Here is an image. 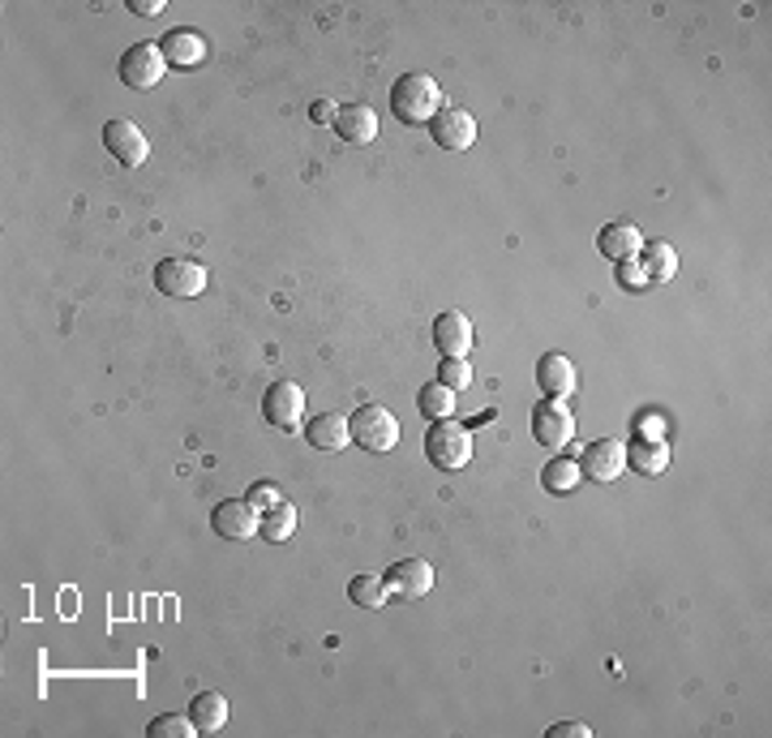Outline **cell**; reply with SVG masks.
I'll list each match as a JSON object with an SVG mask.
<instances>
[{"mask_svg": "<svg viewBox=\"0 0 772 738\" xmlns=\"http://www.w3.org/2000/svg\"><path fill=\"white\" fill-rule=\"evenodd\" d=\"M438 383L460 395V391L472 387V365H468L463 356H442V365H438Z\"/></svg>", "mask_w": 772, "mask_h": 738, "instance_id": "27", "label": "cell"}, {"mask_svg": "<svg viewBox=\"0 0 772 738\" xmlns=\"http://www.w3.org/2000/svg\"><path fill=\"white\" fill-rule=\"evenodd\" d=\"M537 387L545 391V399H571L579 387L576 361L562 352H545L537 361Z\"/></svg>", "mask_w": 772, "mask_h": 738, "instance_id": "13", "label": "cell"}, {"mask_svg": "<svg viewBox=\"0 0 772 738\" xmlns=\"http://www.w3.org/2000/svg\"><path fill=\"white\" fill-rule=\"evenodd\" d=\"M331 129L352 147H369L378 138V113L369 104H352V108H340V117H335Z\"/></svg>", "mask_w": 772, "mask_h": 738, "instance_id": "17", "label": "cell"}, {"mask_svg": "<svg viewBox=\"0 0 772 738\" xmlns=\"http://www.w3.org/2000/svg\"><path fill=\"white\" fill-rule=\"evenodd\" d=\"M597 249L610 258V263H631V258H640V249H644V236L635 224H626V220H618V224H605L601 233H597Z\"/></svg>", "mask_w": 772, "mask_h": 738, "instance_id": "16", "label": "cell"}, {"mask_svg": "<svg viewBox=\"0 0 772 738\" xmlns=\"http://www.w3.org/2000/svg\"><path fill=\"white\" fill-rule=\"evenodd\" d=\"M159 52H163V61H168V69H197L202 61H206V40L197 35V31H168L163 43H159Z\"/></svg>", "mask_w": 772, "mask_h": 738, "instance_id": "15", "label": "cell"}, {"mask_svg": "<svg viewBox=\"0 0 772 738\" xmlns=\"http://www.w3.org/2000/svg\"><path fill=\"white\" fill-rule=\"evenodd\" d=\"M472 340H476V335H472L468 313L447 310V313H438V318H433V344H438L442 356H468Z\"/></svg>", "mask_w": 772, "mask_h": 738, "instance_id": "14", "label": "cell"}, {"mask_svg": "<svg viewBox=\"0 0 772 738\" xmlns=\"http://www.w3.org/2000/svg\"><path fill=\"white\" fill-rule=\"evenodd\" d=\"M129 9H133V13H138V18H154V13H159V9H163V0H133V4H129Z\"/></svg>", "mask_w": 772, "mask_h": 738, "instance_id": "31", "label": "cell"}, {"mask_svg": "<svg viewBox=\"0 0 772 738\" xmlns=\"http://www.w3.org/2000/svg\"><path fill=\"white\" fill-rule=\"evenodd\" d=\"M154 288L163 297H172V301H193L206 288V267L193 263V258H163L154 267Z\"/></svg>", "mask_w": 772, "mask_h": 738, "instance_id": "4", "label": "cell"}, {"mask_svg": "<svg viewBox=\"0 0 772 738\" xmlns=\"http://www.w3.org/2000/svg\"><path fill=\"white\" fill-rule=\"evenodd\" d=\"M190 721L197 726V735H215L228 721V699L219 692H197L190 699Z\"/></svg>", "mask_w": 772, "mask_h": 738, "instance_id": "20", "label": "cell"}, {"mask_svg": "<svg viewBox=\"0 0 772 738\" xmlns=\"http://www.w3.org/2000/svg\"><path fill=\"white\" fill-rule=\"evenodd\" d=\"M626 464L644 477H661L669 468V442L665 438H635L626 442Z\"/></svg>", "mask_w": 772, "mask_h": 738, "instance_id": "19", "label": "cell"}, {"mask_svg": "<svg viewBox=\"0 0 772 738\" xmlns=\"http://www.w3.org/2000/svg\"><path fill=\"white\" fill-rule=\"evenodd\" d=\"M211 528L224 542H249L258 537V511L249 506V499H224L211 511Z\"/></svg>", "mask_w": 772, "mask_h": 738, "instance_id": "9", "label": "cell"}, {"mask_svg": "<svg viewBox=\"0 0 772 738\" xmlns=\"http://www.w3.org/2000/svg\"><path fill=\"white\" fill-rule=\"evenodd\" d=\"M305 442L318 451H344V447H352V426H347L344 413H322L309 421Z\"/></svg>", "mask_w": 772, "mask_h": 738, "instance_id": "18", "label": "cell"}, {"mask_svg": "<svg viewBox=\"0 0 772 738\" xmlns=\"http://www.w3.org/2000/svg\"><path fill=\"white\" fill-rule=\"evenodd\" d=\"M579 481H583L579 464H576V460H562V456H558V460H549L545 472H540V485H545L549 494H571Z\"/></svg>", "mask_w": 772, "mask_h": 738, "instance_id": "25", "label": "cell"}, {"mask_svg": "<svg viewBox=\"0 0 772 738\" xmlns=\"http://www.w3.org/2000/svg\"><path fill=\"white\" fill-rule=\"evenodd\" d=\"M579 472H583L588 481H597V485H610V481H618V477L626 472V447H622L618 438H597V442H588V451H583V460H579Z\"/></svg>", "mask_w": 772, "mask_h": 738, "instance_id": "8", "label": "cell"}, {"mask_svg": "<svg viewBox=\"0 0 772 738\" xmlns=\"http://www.w3.org/2000/svg\"><path fill=\"white\" fill-rule=\"evenodd\" d=\"M104 147H108L116 163H125V168H142L147 156H151L147 133H142L133 120H108V125H104Z\"/></svg>", "mask_w": 772, "mask_h": 738, "instance_id": "11", "label": "cell"}, {"mask_svg": "<svg viewBox=\"0 0 772 738\" xmlns=\"http://www.w3.org/2000/svg\"><path fill=\"white\" fill-rule=\"evenodd\" d=\"M147 735L151 738H193L197 735V726L190 721V713H163V717H154L151 726H147Z\"/></svg>", "mask_w": 772, "mask_h": 738, "instance_id": "26", "label": "cell"}, {"mask_svg": "<svg viewBox=\"0 0 772 738\" xmlns=\"http://www.w3.org/2000/svg\"><path fill=\"white\" fill-rule=\"evenodd\" d=\"M425 456H429V464L442 468V472H460V468L472 464V434L455 426V417L433 421L429 434H425Z\"/></svg>", "mask_w": 772, "mask_h": 738, "instance_id": "2", "label": "cell"}, {"mask_svg": "<svg viewBox=\"0 0 772 738\" xmlns=\"http://www.w3.org/2000/svg\"><path fill=\"white\" fill-rule=\"evenodd\" d=\"M262 417H267V426L275 429H297L301 426V417H305V391L297 387L292 378H279V383H270L267 395H262Z\"/></svg>", "mask_w": 772, "mask_h": 738, "instance_id": "6", "label": "cell"}, {"mask_svg": "<svg viewBox=\"0 0 772 738\" xmlns=\"http://www.w3.org/2000/svg\"><path fill=\"white\" fill-rule=\"evenodd\" d=\"M644 254V279H674L678 275V254H674V245L669 240H653V245H644L640 249Z\"/></svg>", "mask_w": 772, "mask_h": 738, "instance_id": "23", "label": "cell"}, {"mask_svg": "<svg viewBox=\"0 0 772 738\" xmlns=\"http://www.w3.org/2000/svg\"><path fill=\"white\" fill-rule=\"evenodd\" d=\"M347 426H352V442H356L361 451H374V456L395 451V442H399V417H395L386 404H365V408H356Z\"/></svg>", "mask_w": 772, "mask_h": 738, "instance_id": "3", "label": "cell"}, {"mask_svg": "<svg viewBox=\"0 0 772 738\" xmlns=\"http://www.w3.org/2000/svg\"><path fill=\"white\" fill-rule=\"evenodd\" d=\"M245 499H249V506H254L258 515H262V511H270L275 503H283V494H279L270 481H258V485H249V494H245Z\"/></svg>", "mask_w": 772, "mask_h": 738, "instance_id": "28", "label": "cell"}, {"mask_svg": "<svg viewBox=\"0 0 772 738\" xmlns=\"http://www.w3.org/2000/svg\"><path fill=\"white\" fill-rule=\"evenodd\" d=\"M442 108V86L429 74H404L390 86V113L399 125H429Z\"/></svg>", "mask_w": 772, "mask_h": 738, "instance_id": "1", "label": "cell"}, {"mask_svg": "<svg viewBox=\"0 0 772 738\" xmlns=\"http://www.w3.org/2000/svg\"><path fill=\"white\" fill-rule=\"evenodd\" d=\"M335 117H340V108H335L331 99H313V104H309V120H313V125H335Z\"/></svg>", "mask_w": 772, "mask_h": 738, "instance_id": "29", "label": "cell"}, {"mask_svg": "<svg viewBox=\"0 0 772 738\" xmlns=\"http://www.w3.org/2000/svg\"><path fill=\"white\" fill-rule=\"evenodd\" d=\"M383 580H386V588H390V597L417 601V597H425V592L433 588V567H429L425 558H399V563L386 567Z\"/></svg>", "mask_w": 772, "mask_h": 738, "instance_id": "12", "label": "cell"}, {"mask_svg": "<svg viewBox=\"0 0 772 738\" xmlns=\"http://www.w3.org/2000/svg\"><path fill=\"white\" fill-rule=\"evenodd\" d=\"M347 597H352V606H361V610H386L390 588H386L383 576H356V580L347 584Z\"/></svg>", "mask_w": 772, "mask_h": 738, "instance_id": "24", "label": "cell"}, {"mask_svg": "<svg viewBox=\"0 0 772 738\" xmlns=\"http://www.w3.org/2000/svg\"><path fill=\"white\" fill-rule=\"evenodd\" d=\"M417 408L429 421H447V417H455V391L442 387V383H425L417 391Z\"/></svg>", "mask_w": 772, "mask_h": 738, "instance_id": "22", "label": "cell"}, {"mask_svg": "<svg viewBox=\"0 0 772 738\" xmlns=\"http://www.w3.org/2000/svg\"><path fill=\"white\" fill-rule=\"evenodd\" d=\"M429 133H433V142L442 147V151H468L472 142H476V120H472V113H463V108H455V104H447L438 117L429 120Z\"/></svg>", "mask_w": 772, "mask_h": 738, "instance_id": "10", "label": "cell"}, {"mask_svg": "<svg viewBox=\"0 0 772 738\" xmlns=\"http://www.w3.org/2000/svg\"><path fill=\"white\" fill-rule=\"evenodd\" d=\"M292 533H297V506L288 503V499L258 515V537H267V542L279 545V542H288Z\"/></svg>", "mask_w": 772, "mask_h": 738, "instance_id": "21", "label": "cell"}, {"mask_svg": "<svg viewBox=\"0 0 772 738\" xmlns=\"http://www.w3.org/2000/svg\"><path fill=\"white\" fill-rule=\"evenodd\" d=\"M533 438H537L540 447H567L571 438H576V417H571V408L562 404V399H545L533 408Z\"/></svg>", "mask_w": 772, "mask_h": 738, "instance_id": "7", "label": "cell"}, {"mask_svg": "<svg viewBox=\"0 0 772 738\" xmlns=\"http://www.w3.org/2000/svg\"><path fill=\"white\" fill-rule=\"evenodd\" d=\"M116 69H120V82L129 90H151L168 74V61H163L159 43H133V47H125V56H120Z\"/></svg>", "mask_w": 772, "mask_h": 738, "instance_id": "5", "label": "cell"}, {"mask_svg": "<svg viewBox=\"0 0 772 738\" xmlns=\"http://www.w3.org/2000/svg\"><path fill=\"white\" fill-rule=\"evenodd\" d=\"M545 738H592V726H579V721H558V726H549Z\"/></svg>", "mask_w": 772, "mask_h": 738, "instance_id": "30", "label": "cell"}]
</instances>
